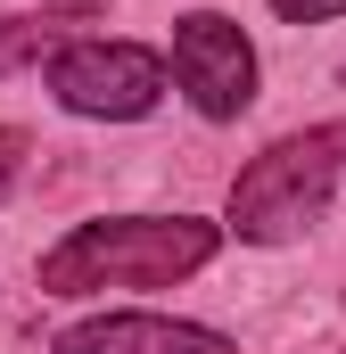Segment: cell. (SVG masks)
<instances>
[{
	"mask_svg": "<svg viewBox=\"0 0 346 354\" xmlns=\"http://www.w3.org/2000/svg\"><path fill=\"white\" fill-rule=\"evenodd\" d=\"M338 174H346V124L289 132V140H272L264 157H248L231 174V223L223 231H239L248 248H289L330 214Z\"/></svg>",
	"mask_w": 346,
	"mask_h": 354,
	"instance_id": "obj_2",
	"label": "cell"
},
{
	"mask_svg": "<svg viewBox=\"0 0 346 354\" xmlns=\"http://www.w3.org/2000/svg\"><path fill=\"white\" fill-rule=\"evenodd\" d=\"M25 149H33V140H25V132H8V124H0V206H8V189H17V181H25Z\"/></svg>",
	"mask_w": 346,
	"mask_h": 354,
	"instance_id": "obj_7",
	"label": "cell"
},
{
	"mask_svg": "<svg viewBox=\"0 0 346 354\" xmlns=\"http://www.w3.org/2000/svg\"><path fill=\"white\" fill-rule=\"evenodd\" d=\"M173 83L190 91V107L206 124H231L256 107V41L239 33V17L223 8H190L173 25Z\"/></svg>",
	"mask_w": 346,
	"mask_h": 354,
	"instance_id": "obj_4",
	"label": "cell"
},
{
	"mask_svg": "<svg viewBox=\"0 0 346 354\" xmlns=\"http://www.w3.org/2000/svg\"><path fill=\"white\" fill-rule=\"evenodd\" d=\"M272 17H289V25H322V17H346V0H272Z\"/></svg>",
	"mask_w": 346,
	"mask_h": 354,
	"instance_id": "obj_8",
	"label": "cell"
},
{
	"mask_svg": "<svg viewBox=\"0 0 346 354\" xmlns=\"http://www.w3.org/2000/svg\"><path fill=\"white\" fill-rule=\"evenodd\" d=\"M50 99L91 124H140L165 99V58L140 41H58L50 50Z\"/></svg>",
	"mask_w": 346,
	"mask_h": 354,
	"instance_id": "obj_3",
	"label": "cell"
},
{
	"mask_svg": "<svg viewBox=\"0 0 346 354\" xmlns=\"http://www.w3.org/2000/svg\"><path fill=\"white\" fill-rule=\"evenodd\" d=\"M223 223L206 214H99L75 223L42 256V297H99V288H173L215 264Z\"/></svg>",
	"mask_w": 346,
	"mask_h": 354,
	"instance_id": "obj_1",
	"label": "cell"
},
{
	"mask_svg": "<svg viewBox=\"0 0 346 354\" xmlns=\"http://www.w3.org/2000/svg\"><path fill=\"white\" fill-rule=\"evenodd\" d=\"M50 354H231V338L173 313H91V322H66Z\"/></svg>",
	"mask_w": 346,
	"mask_h": 354,
	"instance_id": "obj_5",
	"label": "cell"
},
{
	"mask_svg": "<svg viewBox=\"0 0 346 354\" xmlns=\"http://www.w3.org/2000/svg\"><path fill=\"white\" fill-rule=\"evenodd\" d=\"M50 58V17H0V75Z\"/></svg>",
	"mask_w": 346,
	"mask_h": 354,
	"instance_id": "obj_6",
	"label": "cell"
}]
</instances>
